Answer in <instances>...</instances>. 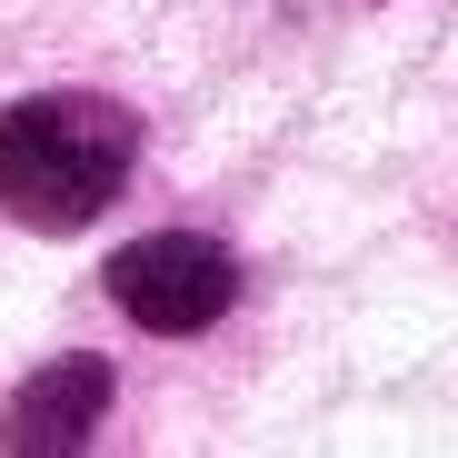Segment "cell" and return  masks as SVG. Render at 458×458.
I'll use <instances>...</instances> for the list:
<instances>
[{
    "mask_svg": "<svg viewBox=\"0 0 458 458\" xmlns=\"http://www.w3.org/2000/svg\"><path fill=\"white\" fill-rule=\"evenodd\" d=\"M130 160H140V120L120 100L40 90L21 110H0V219L70 240L130 190Z\"/></svg>",
    "mask_w": 458,
    "mask_h": 458,
    "instance_id": "1",
    "label": "cell"
},
{
    "mask_svg": "<svg viewBox=\"0 0 458 458\" xmlns=\"http://www.w3.org/2000/svg\"><path fill=\"white\" fill-rule=\"evenodd\" d=\"M110 299L160 329V339H190L209 319H229V299H240V259H229L219 240H199V229H149V240H130L110 259Z\"/></svg>",
    "mask_w": 458,
    "mask_h": 458,
    "instance_id": "2",
    "label": "cell"
},
{
    "mask_svg": "<svg viewBox=\"0 0 458 458\" xmlns=\"http://www.w3.org/2000/svg\"><path fill=\"white\" fill-rule=\"evenodd\" d=\"M100 419H110V359H50V369H30L21 389H11V409H0V448L60 458V448H90Z\"/></svg>",
    "mask_w": 458,
    "mask_h": 458,
    "instance_id": "3",
    "label": "cell"
}]
</instances>
